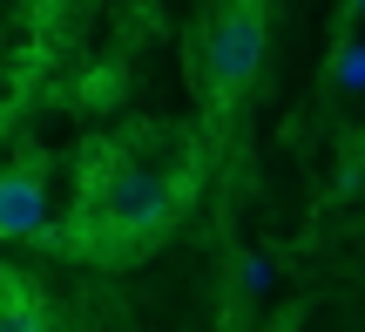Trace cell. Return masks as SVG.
Segmentation results:
<instances>
[{
  "instance_id": "6da1fadb",
  "label": "cell",
  "mask_w": 365,
  "mask_h": 332,
  "mask_svg": "<svg viewBox=\"0 0 365 332\" xmlns=\"http://www.w3.org/2000/svg\"><path fill=\"white\" fill-rule=\"evenodd\" d=\"M143 129L115 136V143H95L88 163H81V203H75V224L48 231L54 251H81V258H122V251H143L156 244L163 231L182 217V197H190V176L182 163L143 156Z\"/></svg>"
},
{
  "instance_id": "7a4b0ae2",
  "label": "cell",
  "mask_w": 365,
  "mask_h": 332,
  "mask_svg": "<svg viewBox=\"0 0 365 332\" xmlns=\"http://www.w3.org/2000/svg\"><path fill=\"white\" fill-rule=\"evenodd\" d=\"M264 68V7L257 0H230V7L210 21L203 41V81H210V102H237V95L257 81Z\"/></svg>"
},
{
  "instance_id": "3957f363",
  "label": "cell",
  "mask_w": 365,
  "mask_h": 332,
  "mask_svg": "<svg viewBox=\"0 0 365 332\" xmlns=\"http://www.w3.org/2000/svg\"><path fill=\"white\" fill-rule=\"evenodd\" d=\"M48 176L41 163H0V238H48Z\"/></svg>"
},
{
  "instance_id": "277c9868",
  "label": "cell",
  "mask_w": 365,
  "mask_h": 332,
  "mask_svg": "<svg viewBox=\"0 0 365 332\" xmlns=\"http://www.w3.org/2000/svg\"><path fill=\"white\" fill-rule=\"evenodd\" d=\"M0 332H54L41 292L27 278H14V271H0Z\"/></svg>"
},
{
  "instance_id": "5b68a950",
  "label": "cell",
  "mask_w": 365,
  "mask_h": 332,
  "mask_svg": "<svg viewBox=\"0 0 365 332\" xmlns=\"http://www.w3.org/2000/svg\"><path fill=\"white\" fill-rule=\"evenodd\" d=\"M325 81H331L339 95H365V34H339V41H331Z\"/></svg>"
},
{
  "instance_id": "8992f818",
  "label": "cell",
  "mask_w": 365,
  "mask_h": 332,
  "mask_svg": "<svg viewBox=\"0 0 365 332\" xmlns=\"http://www.w3.org/2000/svg\"><path fill=\"white\" fill-rule=\"evenodd\" d=\"M271 285V271H264V258H244V292H264Z\"/></svg>"
},
{
  "instance_id": "52a82bcc",
  "label": "cell",
  "mask_w": 365,
  "mask_h": 332,
  "mask_svg": "<svg viewBox=\"0 0 365 332\" xmlns=\"http://www.w3.org/2000/svg\"><path fill=\"white\" fill-rule=\"evenodd\" d=\"M345 14H352V21H365V0H345Z\"/></svg>"
}]
</instances>
